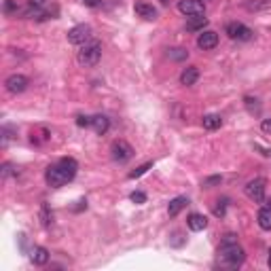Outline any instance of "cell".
Listing matches in <instances>:
<instances>
[{
  "mask_svg": "<svg viewBox=\"0 0 271 271\" xmlns=\"http://www.w3.org/2000/svg\"><path fill=\"white\" fill-rule=\"evenodd\" d=\"M186 227H189L191 231H203V229L208 227V218L203 216V214L193 212L189 218H186Z\"/></svg>",
  "mask_w": 271,
  "mask_h": 271,
  "instance_id": "14",
  "label": "cell"
},
{
  "mask_svg": "<svg viewBox=\"0 0 271 271\" xmlns=\"http://www.w3.org/2000/svg\"><path fill=\"white\" fill-rule=\"evenodd\" d=\"M102 59V43L100 41H89L85 45H81V51L77 53V62L85 68H91Z\"/></svg>",
  "mask_w": 271,
  "mask_h": 271,
  "instance_id": "3",
  "label": "cell"
},
{
  "mask_svg": "<svg viewBox=\"0 0 271 271\" xmlns=\"http://www.w3.org/2000/svg\"><path fill=\"white\" fill-rule=\"evenodd\" d=\"M244 104H246V108H248V112H250V115H259V112H261V104H259L257 97L246 95V97H244Z\"/></svg>",
  "mask_w": 271,
  "mask_h": 271,
  "instance_id": "21",
  "label": "cell"
},
{
  "mask_svg": "<svg viewBox=\"0 0 271 271\" xmlns=\"http://www.w3.org/2000/svg\"><path fill=\"white\" fill-rule=\"evenodd\" d=\"M225 34H227L229 39H233V41H239V43H246V41H250L254 36L252 30L248 26H244V24H239V21H231V24H227Z\"/></svg>",
  "mask_w": 271,
  "mask_h": 271,
  "instance_id": "7",
  "label": "cell"
},
{
  "mask_svg": "<svg viewBox=\"0 0 271 271\" xmlns=\"http://www.w3.org/2000/svg\"><path fill=\"white\" fill-rule=\"evenodd\" d=\"M0 174H2V178H6V176H11V174H17V172L13 170L11 163H2V170H0Z\"/></svg>",
  "mask_w": 271,
  "mask_h": 271,
  "instance_id": "31",
  "label": "cell"
},
{
  "mask_svg": "<svg viewBox=\"0 0 271 271\" xmlns=\"http://www.w3.org/2000/svg\"><path fill=\"white\" fill-rule=\"evenodd\" d=\"M216 203H218V206L214 208V214L216 216H225V212H227V206H229V199L223 197V199H218Z\"/></svg>",
  "mask_w": 271,
  "mask_h": 271,
  "instance_id": "25",
  "label": "cell"
},
{
  "mask_svg": "<svg viewBox=\"0 0 271 271\" xmlns=\"http://www.w3.org/2000/svg\"><path fill=\"white\" fill-rule=\"evenodd\" d=\"M261 130L265 132V134H271V119H263V123H261Z\"/></svg>",
  "mask_w": 271,
  "mask_h": 271,
  "instance_id": "34",
  "label": "cell"
},
{
  "mask_svg": "<svg viewBox=\"0 0 271 271\" xmlns=\"http://www.w3.org/2000/svg\"><path fill=\"white\" fill-rule=\"evenodd\" d=\"M110 157H112V161H117V163H127L134 157V148L130 142L115 140L110 146Z\"/></svg>",
  "mask_w": 271,
  "mask_h": 271,
  "instance_id": "4",
  "label": "cell"
},
{
  "mask_svg": "<svg viewBox=\"0 0 271 271\" xmlns=\"http://www.w3.org/2000/svg\"><path fill=\"white\" fill-rule=\"evenodd\" d=\"M13 9H15V11H17V13L21 11V9H19V6H15V0H6V2H4V11H6V13H11Z\"/></svg>",
  "mask_w": 271,
  "mask_h": 271,
  "instance_id": "32",
  "label": "cell"
},
{
  "mask_svg": "<svg viewBox=\"0 0 271 271\" xmlns=\"http://www.w3.org/2000/svg\"><path fill=\"white\" fill-rule=\"evenodd\" d=\"M91 130L97 134V136H104L108 130H110V119L106 115H95L91 117Z\"/></svg>",
  "mask_w": 271,
  "mask_h": 271,
  "instance_id": "13",
  "label": "cell"
},
{
  "mask_svg": "<svg viewBox=\"0 0 271 271\" xmlns=\"http://www.w3.org/2000/svg\"><path fill=\"white\" fill-rule=\"evenodd\" d=\"M77 170H79L77 159L64 157V159H59L57 163L49 165L47 172H45V180H47V184L51 189H62L64 184H68L74 176H77Z\"/></svg>",
  "mask_w": 271,
  "mask_h": 271,
  "instance_id": "1",
  "label": "cell"
},
{
  "mask_svg": "<svg viewBox=\"0 0 271 271\" xmlns=\"http://www.w3.org/2000/svg\"><path fill=\"white\" fill-rule=\"evenodd\" d=\"M267 254H269V257H267V265H269V269H271V250H269Z\"/></svg>",
  "mask_w": 271,
  "mask_h": 271,
  "instance_id": "36",
  "label": "cell"
},
{
  "mask_svg": "<svg viewBox=\"0 0 271 271\" xmlns=\"http://www.w3.org/2000/svg\"><path fill=\"white\" fill-rule=\"evenodd\" d=\"M197 79H199V68L197 66H189V68H184V70L180 72V85H184V87L195 85Z\"/></svg>",
  "mask_w": 271,
  "mask_h": 271,
  "instance_id": "11",
  "label": "cell"
},
{
  "mask_svg": "<svg viewBox=\"0 0 271 271\" xmlns=\"http://www.w3.org/2000/svg\"><path fill=\"white\" fill-rule=\"evenodd\" d=\"M221 125H223V117L221 115H206V117H203V127L210 130V132L218 130Z\"/></svg>",
  "mask_w": 271,
  "mask_h": 271,
  "instance_id": "19",
  "label": "cell"
},
{
  "mask_svg": "<svg viewBox=\"0 0 271 271\" xmlns=\"http://www.w3.org/2000/svg\"><path fill=\"white\" fill-rule=\"evenodd\" d=\"M28 85H30V81H28V77H24V74H11V77H6V81H4L6 91L13 93V95L24 93L28 89Z\"/></svg>",
  "mask_w": 271,
  "mask_h": 271,
  "instance_id": "8",
  "label": "cell"
},
{
  "mask_svg": "<svg viewBox=\"0 0 271 271\" xmlns=\"http://www.w3.org/2000/svg\"><path fill=\"white\" fill-rule=\"evenodd\" d=\"M30 259H32L34 265H47L49 263V250L47 248H43V246H36L32 254H30Z\"/></svg>",
  "mask_w": 271,
  "mask_h": 271,
  "instance_id": "16",
  "label": "cell"
},
{
  "mask_svg": "<svg viewBox=\"0 0 271 271\" xmlns=\"http://www.w3.org/2000/svg\"><path fill=\"white\" fill-rule=\"evenodd\" d=\"M269 6H271V0H257L254 4H250V9L252 11H265Z\"/></svg>",
  "mask_w": 271,
  "mask_h": 271,
  "instance_id": "26",
  "label": "cell"
},
{
  "mask_svg": "<svg viewBox=\"0 0 271 271\" xmlns=\"http://www.w3.org/2000/svg\"><path fill=\"white\" fill-rule=\"evenodd\" d=\"M257 221L263 231H271V208H261Z\"/></svg>",
  "mask_w": 271,
  "mask_h": 271,
  "instance_id": "17",
  "label": "cell"
},
{
  "mask_svg": "<svg viewBox=\"0 0 271 271\" xmlns=\"http://www.w3.org/2000/svg\"><path fill=\"white\" fill-rule=\"evenodd\" d=\"M161 4H168V0H161Z\"/></svg>",
  "mask_w": 271,
  "mask_h": 271,
  "instance_id": "37",
  "label": "cell"
},
{
  "mask_svg": "<svg viewBox=\"0 0 271 271\" xmlns=\"http://www.w3.org/2000/svg\"><path fill=\"white\" fill-rule=\"evenodd\" d=\"M47 2H49V0H30L28 4L36 6V9H45V6H47Z\"/></svg>",
  "mask_w": 271,
  "mask_h": 271,
  "instance_id": "33",
  "label": "cell"
},
{
  "mask_svg": "<svg viewBox=\"0 0 271 271\" xmlns=\"http://www.w3.org/2000/svg\"><path fill=\"white\" fill-rule=\"evenodd\" d=\"M218 45V34L212 32V30H203V32H199L197 36V47L201 51H210V49H214Z\"/></svg>",
  "mask_w": 271,
  "mask_h": 271,
  "instance_id": "10",
  "label": "cell"
},
{
  "mask_svg": "<svg viewBox=\"0 0 271 271\" xmlns=\"http://www.w3.org/2000/svg\"><path fill=\"white\" fill-rule=\"evenodd\" d=\"M83 4H85V6H91V9H97V6L102 4V0H83Z\"/></svg>",
  "mask_w": 271,
  "mask_h": 271,
  "instance_id": "35",
  "label": "cell"
},
{
  "mask_svg": "<svg viewBox=\"0 0 271 271\" xmlns=\"http://www.w3.org/2000/svg\"><path fill=\"white\" fill-rule=\"evenodd\" d=\"M93 39V30L89 24H79L72 30H68V43L72 45H85Z\"/></svg>",
  "mask_w": 271,
  "mask_h": 271,
  "instance_id": "5",
  "label": "cell"
},
{
  "mask_svg": "<svg viewBox=\"0 0 271 271\" xmlns=\"http://www.w3.org/2000/svg\"><path fill=\"white\" fill-rule=\"evenodd\" d=\"M186 206H189V199H186V197H174L168 203V214L170 216H178Z\"/></svg>",
  "mask_w": 271,
  "mask_h": 271,
  "instance_id": "15",
  "label": "cell"
},
{
  "mask_svg": "<svg viewBox=\"0 0 271 271\" xmlns=\"http://www.w3.org/2000/svg\"><path fill=\"white\" fill-rule=\"evenodd\" d=\"M0 134H2V146H6V144H9V140L13 138V136H11V134H13V127H11V125H4Z\"/></svg>",
  "mask_w": 271,
  "mask_h": 271,
  "instance_id": "27",
  "label": "cell"
},
{
  "mask_svg": "<svg viewBox=\"0 0 271 271\" xmlns=\"http://www.w3.org/2000/svg\"><path fill=\"white\" fill-rule=\"evenodd\" d=\"M178 11L186 15V17H195V15H203L206 13V4L201 0H180L178 2Z\"/></svg>",
  "mask_w": 271,
  "mask_h": 271,
  "instance_id": "9",
  "label": "cell"
},
{
  "mask_svg": "<svg viewBox=\"0 0 271 271\" xmlns=\"http://www.w3.org/2000/svg\"><path fill=\"white\" fill-rule=\"evenodd\" d=\"M77 125H79V127H91V117L79 115V117H77Z\"/></svg>",
  "mask_w": 271,
  "mask_h": 271,
  "instance_id": "30",
  "label": "cell"
},
{
  "mask_svg": "<svg viewBox=\"0 0 271 271\" xmlns=\"http://www.w3.org/2000/svg\"><path fill=\"white\" fill-rule=\"evenodd\" d=\"M47 138H49V132L45 130V127H36V130H32V142H36V144H43Z\"/></svg>",
  "mask_w": 271,
  "mask_h": 271,
  "instance_id": "23",
  "label": "cell"
},
{
  "mask_svg": "<svg viewBox=\"0 0 271 271\" xmlns=\"http://www.w3.org/2000/svg\"><path fill=\"white\" fill-rule=\"evenodd\" d=\"M221 182H223V178H221V176H210V178L203 180V186H206V189H210V186L221 184Z\"/></svg>",
  "mask_w": 271,
  "mask_h": 271,
  "instance_id": "29",
  "label": "cell"
},
{
  "mask_svg": "<svg viewBox=\"0 0 271 271\" xmlns=\"http://www.w3.org/2000/svg\"><path fill=\"white\" fill-rule=\"evenodd\" d=\"M246 195H248V199H252L254 203H263L265 201V191H267V182H265V178H254L250 180V182L246 184Z\"/></svg>",
  "mask_w": 271,
  "mask_h": 271,
  "instance_id": "6",
  "label": "cell"
},
{
  "mask_svg": "<svg viewBox=\"0 0 271 271\" xmlns=\"http://www.w3.org/2000/svg\"><path fill=\"white\" fill-rule=\"evenodd\" d=\"M150 168H153V163H144V165H140V168H136L134 172H130V178H132V180H136V178L144 176V174H146V172H148Z\"/></svg>",
  "mask_w": 271,
  "mask_h": 271,
  "instance_id": "24",
  "label": "cell"
},
{
  "mask_svg": "<svg viewBox=\"0 0 271 271\" xmlns=\"http://www.w3.org/2000/svg\"><path fill=\"white\" fill-rule=\"evenodd\" d=\"M244 261H246V252L237 242L221 244V248H218V263H221L223 267L237 269L244 265Z\"/></svg>",
  "mask_w": 271,
  "mask_h": 271,
  "instance_id": "2",
  "label": "cell"
},
{
  "mask_svg": "<svg viewBox=\"0 0 271 271\" xmlns=\"http://www.w3.org/2000/svg\"><path fill=\"white\" fill-rule=\"evenodd\" d=\"M134 11H136V15H138V17L146 19V21H155V19H157V9H155L153 4L138 2V4L134 6Z\"/></svg>",
  "mask_w": 271,
  "mask_h": 271,
  "instance_id": "12",
  "label": "cell"
},
{
  "mask_svg": "<svg viewBox=\"0 0 271 271\" xmlns=\"http://www.w3.org/2000/svg\"><path fill=\"white\" fill-rule=\"evenodd\" d=\"M130 199H132L134 203H144V201H146V193H142V191H134V193L130 195Z\"/></svg>",
  "mask_w": 271,
  "mask_h": 271,
  "instance_id": "28",
  "label": "cell"
},
{
  "mask_svg": "<svg viewBox=\"0 0 271 271\" xmlns=\"http://www.w3.org/2000/svg\"><path fill=\"white\" fill-rule=\"evenodd\" d=\"M41 221L45 227H51V223H53V214H51V210H49V203H43L41 206Z\"/></svg>",
  "mask_w": 271,
  "mask_h": 271,
  "instance_id": "22",
  "label": "cell"
},
{
  "mask_svg": "<svg viewBox=\"0 0 271 271\" xmlns=\"http://www.w3.org/2000/svg\"><path fill=\"white\" fill-rule=\"evenodd\" d=\"M208 26V19L201 17V15H195V17H189V21H186V30H193V32H197V30H201Z\"/></svg>",
  "mask_w": 271,
  "mask_h": 271,
  "instance_id": "18",
  "label": "cell"
},
{
  "mask_svg": "<svg viewBox=\"0 0 271 271\" xmlns=\"http://www.w3.org/2000/svg\"><path fill=\"white\" fill-rule=\"evenodd\" d=\"M168 57L172 62H184V59L189 57V51L182 47H174V49H168Z\"/></svg>",
  "mask_w": 271,
  "mask_h": 271,
  "instance_id": "20",
  "label": "cell"
}]
</instances>
